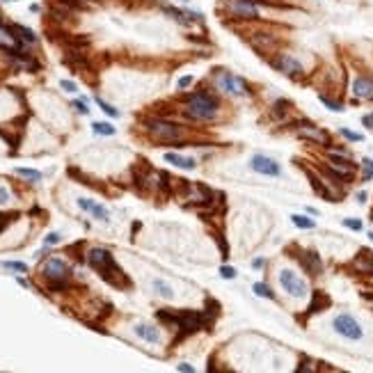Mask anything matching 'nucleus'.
I'll list each match as a JSON object with an SVG mask.
<instances>
[{
  "label": "nucleus",
  "instance_id": "obj_14",
  "mask_svg": "<svg viewBox=\"0 0 373 373\" xmlns=\"http://www.w3.org/2000/svg\"><path fill=\"white\" fill-rule=\"evenodd\" d=\"M78 206L83 208V211H89L97 220H108V211L101 206V204H94L92 199H78Z\"/></svg>",
  "mask_w": 373,
  "mask_h": 373
},
{
  "label": "nucleus",
  "instance_id": "obj_8",
  "mask_svg": "<svg viewBox=\"0 0 373 373\" xmlns=\"http://www.w3.org/2000/svg\"><path fill=\"white\" fill-rule=\"evenodd\" d=\"M217 85L229 94H238V97L247 94V85H245V80H240L238 76H234L231 71H225V74L217 76Z\"/></svg>",
  "mask_w": 373,
  "mask_h": 373
},
{
  "label": "nucleus",
  "instance_id": "obj_2",
  "mask_svg": "<svg viewBox=\"0 0 373 373\" xmlns=\"http://www.w3.org/2000/svg\"><path fill=\"white\" fill-rule=\"evenodd\" d=\"M185 112H188L193 119H213L217 112L215 108V101H213L208 94L199 92V94H193L185 103Z\"/></svg>",
  "mask_w": 373,
  "mask_h": 373
},
{
  "label": "nucleus",
  "instance_id": "obj_25",
  "mask_svg": "<svg viewBox=\"0 0 373 373\" xmlns=\"http://www.w3.org/2000/svg\"><path fill=\"white\" fill-rule=\"evenodd\" d=\"M94 133H101V135H115V126H110V124H101V121H97V124H94Z\"/></svg>",
  "mask_w": 373,
  "mask_h": 373
},
{
  "label": "nucleus",
  "instance_id": "obj_27",
  "mask_svg": "<svg viewBox=\"0 0 373 373\" xmlns=\"http://www.w3.org/2000/svg\"><path fill=\"white\" fill-rule=\"evenodd\" d=\"M3 266L10 268V270H19V272H28V266L21 261H3Z\"/></svg>",
  "mask_w": 373,
  "mask_h": 373
},
{
  "label": "nucleus",
  "instance_id": "obj_33",
  "mask_svg": "<svg viewBox=\"0 0 373 373\" xmlns=\"http://www.w3.org/2000/svg\"><path fill=\"white\" fill-rule=\"evenodd\" d=\"M344 225L350 227V229H355V231L362 229V222H357V220H344Z\"/></svg>",
  "mask_w": 373,
  "mask_h": 373
},
{
  "label": "nucleus",
  "instance_id": "obj_19",
  "mask_svg": "<svg viewBox=\"0 0 373 373\" xmlns=\"http://www.w3.org/2000/svg\"><path fill=\"white\" fill-rule=\"evenodd\" d=\"M153 289H156L158 293H161L165 300H172V298H174V293H172V289L165 284V282H161V279H156V282H153Z\"/></svg>",
  "mask_w": 373,
  "mask_h": 373
},
{
  "label": "nucleus",
  "instance_id": "obj_21",
  "mask_svg": "<svg viewBox=\"0 0 373 373\" xmlns=\"http://www.w3.org/2000/svg\"><path fill=\"white\" fill-rule=\"evenodd\" d=\"M12 28H14L16 33H21L19 37L23 39V42H30V44H35V42H37V37H35V33H33V30L23 28V25H12Z\"/></svg>",
  "mask_w": 373,
  "mask_h": 373
},
{
  "label": "nucleus",
  "instance_id": "obj_15",
  "mask_svg": "<svg viewBox=\"0 0 373 373\" xmlns=\"http://www.w3.org/2000/svg\"><path fill=\"white\" fill-rule=\"evenodd\" d=\"M302 266L307 268L312 275H318L321 272V259H318V254L316 252H304V257H302Z\"/></svg>",
  "mask_w": 373,
  "mask_h": 373
},
{
  "label": "nucleus",
  "instance_id": "obj_7",
  "mask_svg": "<svg viewBox=\"0 0 373 373\" xmlns=\"http://www.w3.org/2000/svg\"><path fill=\"white\" fill-rule=\"evenodd\" d=\"M229 12L238 19H259V7L254 0H229Z\"/></svg>",
  "mask_w": 373,
  "mask_h": 373
},
{
  "label": "nucleus",
  "instance_id": "obj_5",
  "mask_svg": "<svg viewBox=\"0 0 373 373\" xmlns=\"http://www.w3.org/2000/svg\"><path fill=\"white\" fill-rule=\"evenodd\" d=\"M334 330L336 334L346 336V339H362V327H359V323L355 321L353 316H348V314H341V316L334 318Z\"/></svg>",
  "mask_w": 373,
  "mask_h": 373
},
{
  "label": "nucleus",
  "instance_id": "obj_28",
  "mask_svg": "<svg viewBox=\"0 0 373 373\" xmlns=\"http://www.w3.org/2000/svg\"><path fill=\"white\" fill-rule=\"evenodd\" d=\"M362 165H364V179H371L373 176V161L371 158H364Z\"/></svg>",
  "mask_w": 373,
  "mask_h": 373
},
{
  "label": "nucleus",
  "instance_id": "obj_38",
  "mask_svg": "<svg viewBox=\"0 0 373 373\" xmlns=\"http://www.w3.org/2000/svg\"><path fill=\"white\" fill-rule=\"evenodd\" d=\"M7 222H10V215H3V213H0V231L5 229V225Z\"/></svg>",
  "mask_w": 373,
  "mask_h": 373
},
{
  "label": "nucleus",
  "instance_id": "obj_11",
  "mask_svg": "<svg viewBox=\"0 0 373 373\" xmlns=\"http://www.w3.org/2000/svg\"><path fill=\"white\" fill-rule=\"evenodd\" d=\"M252 170L259 172V174H268V176H277L282 172L279 165L268 156H254L252 158Z\"/></svg>",
  "mask_w": 373,
  "mask_h": 373
},
{
  "label": "nucleus",
  "instance_id": "obj_39",
  "mask_svg": "<svg viewBox=\"0 0 373 373\" xmlns=\"http://www.w3.org/2000/svg\"><path fill=\"white\" fill-rule=\"evenodd\" d=\"M190 83H193V78H190V76H183V78L179 80V85H181V87H188Z\"/></svg>",
  "mask_w": 373,
  "mask_h": 373
},
{
  "label": "nucleus",
  "instance_id": "obj_16",
  "mask_svg": "<svg viewBox=\"0 0 373 373\" xmlns=\"http://www.w3.org/2000/svg\"><path fill=\"white\" fill-rule=\"evenodd\" d=\"M135 332H138V336H142L144 341H149V344H158V339H161L158 330L151 325H135Z\"/></svg>",
  "mask_w": 373,
  "mask_h": 373
},
{
  "label": "nucleus",
  "instance_id": "obj_37",
  "mask_svg": "<svg viewBox=\"0 0 373 373\" xmlns=\"http://www.w3.org/2000/svg\"><path fill=\"white\" fill-rule=\"evenodd\" d=\"M7 199H10V193H7L5 188H0V204H5Z\"/></svg>",
  "mask_w": 373,
  "mask_h": 373
},
{
  "label": "nucleus",
  "instance_id": "obj_4",
  "mask_svg": "<svg viewBox=\"0 0 373 373\" xmlns=\"http://www.w3.org/2000/svg\"><path fill=\"white\" fill-rule=\"evenodd\" d=\"M147 129H149V133H151V138L165 140V142H176V140L181 138V129L176 124H170V121L153 119V121H149Z\"/></svg>",
  "mask_w": 373,
  "mask_h": 373
},
{
  "label": "nucleus",
  "instance_id": "obj_12",
  "mask_svg": "<svg viewBox=\"0 0 373 373\" xmlns=\"http://www.w3.org/2000/svg\"><path fill=\"white\" fill-rule=\"evenodd\" d=\"M275 67L279 71H284V74H289V76L302 74V65H300L298 60H293L291 55H279V57H277V62H275Z\"/></svg>",
  "mask_w": 373,
  "mask_h": 373
},
{
  "label": "nucleus",
  "instance_id": "obj_42",
  "mask_svg": "<svg viewBox=\"0 0 373 373\" xmlns=\"http://www.w3.org/2000/svg\"><path fill=\"white\" fill-rule=\"evenodd\" d=\"M357 202H366V193H359L357 195Z\"/></svg>",
  "mask_w": 373,
  "mask_h": 373
},
{
  "label": "nucleus",
  "instance_id": "obj_1",
  "mask_svg": "<svg viewBox=\"0 0 373 373\" xmlns=\"http://www.w3.org/2000/svg\"><path fill=\"white\" fill-rule=\"evenodd\" d=\"M89 263H92V266L101 272L103 279H108L110 284H121V282H124L119 266L115 263V259H112V254L108 252V250H92V252H89Z\"/></svg>",
  "mask_w": 373,
  "mask_h": 373
},
{
  "label": "nucleus",
  "instance_id": "obj_10",
  "mask_svg": "<svg viewBox=\"0 0 373 373\" xmlns=\"http://www.w3.org/2000/svg\"><path fill=\"white\" fill-rule=\"evenodd\" d=\"M44 275L51 282H62V279H67L69 270H67L65 261H60V259H48L46 266H44Z\"/></svg>",
  "mask_w": 373,
  "mask_h": 373
},
{
  "label": "nucleus",
  "instance_id": "obj_20",
  "mask_svg": "<svg viewBox=\"0 0 373 373\" xmlns=\"http://www.w3.org/2000/svg\"><path fill=\"white\" fill-rule=\"evenodd\" d=\"M291 220H293V225L295 227H300V229H314V220H309V217H304V215H291Z\"/></svg>",
  "mask_w": 373,
  "mask_h": 373
},
{
  "label": "nucleus",
  "instance_id": "obj_31",
  "mask_svg": "<svg viewBox=\"0 0 373 373\" xmlns=\"http://www.w3.org/2000/svg\"><path fill=\"white\" fill-rule=\"evenodd\" d=\"M220 275L225 277V279H234V277H236V270H234V268H229V266H222V268H220Z\"/></svg>",
  "mask_w": 373,
  "mask_h": 373
},
{
  "label": "nucleus",
  "instance_id": "obj_17",
  "mask_svg": "<svg viewBox=\"0 0 373 373\" xmlns=\"http://www.w3.org/2000/svg\"><path fill=\"white\" fill-rule=\"evenodd\" d=\"M165 161L172 163V165H176V167H181V170H195L193 158H183V156H176V153H165Z\"/></svg>",
  "mask_w": 373,
  "mask_h": 373
},
{
  "label": "nucleus",
  "instance_id": "obj_29",
  "mask_svg": "<svg viewBox=\"0 0 373 373\" xmlns=\"http://www.w3.org/2000/svg\"><path fill=\"white\" fill-rule=\"evenodd\" d=\"M97 103H99V106H101V110H103V112H108V115H110V117H117V115H119V112H117L112 106H108V103L103 101V99H97Z\"/></svg>",
  "mask_w": 373,
  "mask_h": 373
},
{
  "label": "nucleus",
  "instance_id": "obj_44",
  "mask_svg": "<svg viewBox=\"0 0 373 373\" xmlns=\"http://www.w3.org/2000/svg\"><path fill=\"white\" fill-rule=\"evenodd\" d=\"M181 3H188V0H181Z\"/></svg>",
  "mask_w": 373,
  "mask_h": 373
},
{
  "label": "nucleus",
  "instance_id": "obj_41",
  "mask_svg": "<svg viewBox=\"0 0 373 373\" xmlns=\"http://www.w3.org/2000/svg\"><path fill=\"white\" fill-rule=\"evenodd\" d=\"M364 124H366V126H371V129H373V115L364 117Z\"/></svg>",
  "mask_w": 373,
  "mask_h": 373
},
{
  "label": "nucleus",
  "instance_id": "obj_40",
  "mask_svg": "<svg viewBox=\"0 0 373 373\" xmlns=\"http://www.w3.org/2000/svg\"><path fill=\"white\" fill-rule=\"evenodd\" d=\"M179 371H185V373H190V371H193V366H190V364H179Z\"/></svg>",
  "mask_w": 373,
  "mask_h": 373
},
{
  "label": "nucleus",
  "instance_id": "obj_18",
  "mask_svg": "<svg viewBox=\"0 0 373 373\" xmlns=\"http://www.w3.org/2000/svg\"><path fill=\"white\" fill-rule=\"evenodd\" d=\"M16 174L23 176V179H30V181H39V179H42V174H39L37 170H30V167H16Z\"/></svg>",
  "mask_w": 373,
  "mask_h": 373
},
{
  "label": "nucleus",
  "instance_id": "obj_32",
  "mask_svg": "<svg viewBox=\"0 0 373 373\" xmlns=\"http://www.w3.org/2000/svg\"><path fill=\"white\" fill-rule=\"evenodd\" d=\"M321 101H323V103H325V106H327V108H330V110H334V112H341V110H344V108H341V106H339V103L330 101V99H327V97H321Z\"/></svg>",
  "mask_w": 373,
  "mask_h": 373
},
{
  "label": "nucleus",
  "instance_id": "obj_23",
  "mask_svg": "<svg viewBox=\"0 0 373 373\" xmlns=\"http://www.w3.org/2000/svg\"><path fill=\"white\" fill-rule=\"evenodd\" d=\"M300 133L304 135V138H312V140H316V142H325V133H321V131H314V129H302Z\"/></svg>",
  "mask_w": 373,
  "mask_h": 373
},
{
  "label": "nucleus",
  "instance_id": "obj_35",
  "mask_svg": "<svg viewBox=\"0 0 373 373\" xmlns=\"http://www.w3.org/2000/svg\"><path fill=\"white\" fill-rule=\"evenodd\" d=\"M60 240V234H48L46 236V245H53V243H57Z\"/></svg>",
  "mask_w": 373,
  "mask_h": 373
},
{
  "label": "nucleus",
  "instance_id": "obj_13",
  "mask_svg": "<svg viewBox=\"0 0 373 373\" xmlns=\"http://www.w3.org/2000/svg\"><path fill=\"white\" fill-rule=\"evenodd\" d=\"M353 92H355V97L357 99H371L373 97V80L359 76V78L355 80V85H353Z\"/></svg>",
  "mask_w": 373,
  "mask_h": 373
},
{
  "label": "nucleus",
  "instance_id": "obj_34",
  "mask_svg": "<svg viewBox=\"0 0 373 373\" xmlns=\"http://www.w3.org/2000/svg\"><path fill=\"white\" fill-rule=\"evenodd\" d=\"M62 89H67V92H76V85L71 83V80H62Z\"/></svg>",
  "mask_w": 373,
  "mask_h": 373
},
{
  "label": "nucleus",
  "instance_id": "obj_43",
  "mask_svg": "<svg viewBox=\"0 0 373 373\" xmlns=\"http://www.w3.org/2000/svg\"><path fill=\"white\" fill-rule=\"evenodd\" d=\"M368 238H371V240H373V231H371V234H368Z\"/></svg>",
  "mask_w": 373,
  "mask_h": 373
},
{
  "label": "nucleus",
  "instance_id": "obj_36",
  "mask_svg": "<svg viewBox=\"0 0 373 373\" xmlns=\"http://www.w3.org/2000/svg\"><path fill=\"white\" fill-rule=\"evenodd\" d=\"M76 108H78V110L83 112V115H87V112H89V110H87V103H85V101H76Z\"/></svg>",
  "mask_w": 373,
  "mask_h": 373
},
{
  "label": "nucleus",
  "instance_id": "obj_22",
  "mask_svg": "<svg viewBox=\"0 0 373 373\" xmlns=\"http://www.w3.org/2000/svg\"><path fill=\"white\" fill-rule=\"evenodd\" d=\"M254 293H257L259 298H275V293L270 291V286L263 284V282H257V284H254Z\"/></svg>",
  "mask_w": 373,
  "mask_h": 373
},
{
  "label": "nucleus",
  "instance_id": "obj_30",
  "mask_svg": "<svg viewBox=\"0 0 373 373\" xmlns=\"http://www.w3.org/2000/svg\"><path fill=\"white\" fill-rule=\"evenodd\" d=\"M341 135H344V138H348V140H353V142H359V140H362V135L353 133V131H348V129H341Z\"/></svg>",
  "mask_w": 373,
  "mask_h": 373
},
{
  "label": "nucleus",
  "instance_id": "obj_6",
  "mask_svg": "<svg viewBox=\"0 0 373 373\" xmlns=\"http://www.w3.org/2000/svg\"><path fill=\"white\" fill-rule=\"evenodd\" d=\"M279 282H282V286L286 289V293L295 295V298H304V295H307V284H304V282L300 279L295 272L282 270L279 272Z\"/></svg>",
  "mask_w": 373,
  "mask_h": 373
},
{
  "label": "nucleus",
  "instance_id": "obj_9",
  "mask_svg": "<svg viewBox=\"0 0 373 373\" xmlns=\"http://www.w3.org/2000/svg\"><path fill=\"white\" fill-rule=\"evenodd\" d=\"M0 48L10 51L12 55H23L21 44H19V39H16L14 30H12V28H3V25H0Z\"/></svg>",
  "mask_w": 373,
  "mask_h": 373
},
{
  "label": "nucleus",
  "instance_id": "obj_24",
  "mask_svg": "<svg viewBox=\"0 0 373 373\" xmlns=\"http://www.w3.org/2000/svg\"><path fill=\"white\" fill-rule=\"evenodd\" d=\"M321 302H330V300H327L323 293H314V300H312V304H309V312H321Z\"/></svg>",
  "mask_w": 373,
  "mask_h": 373
},
{
  "label": "nucleus",
  "instance_id": "obj_3",
  "mask_svg": "<svg viewBox=\"0 0 373 373\" xmlns=\"http://www.w3.org/2000/svg\"><path fill=\"white\" fill-rule=\"evenodd\" d=\"M158 318L161 321H174V323H179V327L183 332H195L199 325H204L206 323V318L202 316V314H197V312H176V314H165V312H158Z\"/></svg>",
  "mask_w": 373,
  "mask_h": 373
},
{
  "label": "nucleus",
  "instance_id": "obj_26",
  "mask_svg": "<svg viewBox=\"0 0 373 373\" xmlns=\"http://www.w3.org/2000/svg\"><path fill=\"white\" fill-rule=\"evenodd\" d=\"M163 10H165V12H167V14H170V16H172V19H174V21H179V23H183V25H185V23H188V19H183V16H185V14H183V12L174 10V7H167V5H165V7H163Z\"/></svg>",
  "mask_w": 373,
  "mask_h": 373
}]
</instances>
